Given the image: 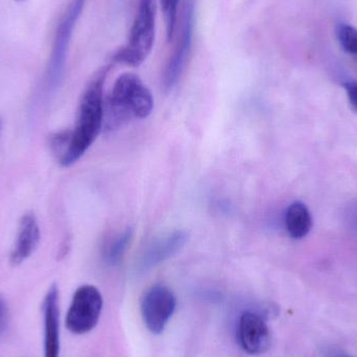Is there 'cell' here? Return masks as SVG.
<instances>
[{"instance_id":"cell-1","label":"cell","mask_w":357,"mask_h":357,"mask_svg":"<svg viewBox=\"0 0 357 357\" xmlns=\"http://www.w3.org/2000/svg\"><path fill=\"white\" fill-rule=\"evenodd\" d=\"M109 67L98 70L86 86L73 130L54 134L50 146L59 163L68 167L85 155L104 128V86Z\"/></svg>"},{"instance_id":"cell-2","label":"cell","mask_w":357,"mask_h":357,"mask_svg":"<svg viewBox=\"0 0 357 357\" xmlns=\"http://www.w3.org/2000/svg\"><path fill=\"white\" fill-rule=\"evenodd\" d=\"M153 108L154 98L148 86L138 75L123 73L117 77L105 100L104 128L112 131L131 119H146Z\"/></svg>"},{"instance_id":"cell-3","label":"cell","mask_w":357,"mask_h":357,"mask_svg":"<svg viewBox=\"0 0 357 357\" xmlns=\"http://www.w3.org/2000/svg\"><path fill=\"white\" fill-rule=\"evenodd\" d=\"M156 12V0H139L128 43L115 52L114 62L138 67L146 60L154 46Z\"/></svg>"},{"instance_id":"cell-4","label":"cell","mask_w":357,"mask_h":357,"mask_svg":"<svg viewBox=\"0 0 357 357\" xmlns=\"http://www.w3.org/2000/svg\"><path fill=\"white\" fill-rule=\"evenodd\" d=\"M102 294L91 284L79 287L73 294L65 317V326L69 333L82 335L96 328L102 314Z\"/></svg>"},{"instance_id":"cell-5","label":"cell","mask_w":357,"mask_h":357,"mask_svg":"<svg viewBox=\"0 0 357 357\" xmlns=\"http://www.w3.org/2000/svg\"><path fill=\"white\" fill-rule=\"evenodd\" d=\"M85 2L86 0H71L59 23L46 77V88L50 92L56 89L60 83L66 62L69 42Z\"/></svg>"},{"instance_id":"cell-6","label":"cell","mask_w":357,"mask_h":357,"mask_svg":"<svg viewBox=\"0 0 357 357\" xmlns=\"http://www.w3.org/2000/svg\"><path fill=\"white\" fill-rule=\"evenodd\" d=\"M195 1L185 0L181 16L180 31L173 52L165 64L162 73V88L165 92L174 89L184 71L192 44Z\"/></svg>"},{"instance_id":"cell-7","label":"cell","mask_w":357,"mask_h":357,"mask_svg":"<svg viewBox=\"0 0 357 357\" xmlns=\"http://www.w3.org/2000/svg\"><path fill=\"white\" fill-rule=\"evenodd\" d=\"M177 307V300L172 289L156 284L146 289L140 302L142 320L153 335L165 331Z\"/></svg>"},{"instance_id":"cell-8","label":"cell","mask_w":357,"mask_h":357,"mask_svg":"<svg viewBox=\"0 0 357 357\" xmlns=\"http://www.w3.org/2000/svg\"><path fill=\"white\" fill-rule=\"evenodd\" d=\"M188 238V232L181 229L155 237L146 245L138 258V272H148L171 259L184 248Z\"/></svg>"},{"instance_id":"cell-9","label":"cell","mask_w":357,"mask_h":357,"mask_svg":"<svg viewBox=\"0 0 357 357\" xmlns=\"http://www.w3.org/2000/svg\"><path fill=\"white\" fill-rule=\"evenodd\" d=\"M41 310L43 316V357H60V293L56 283H52L46 291Z\"/></svg>"},{"instance_id":"cell-10","label":"cell","mask_w":357,"mask_h":357,"mask_svg":"<svg viewBox=\"0 0 357 357\" xmlns=\"http://www.w3.org/2000/svg\"><path fill=\"white\" fill-rule=\"evenodd\" d=\"M239 344L250 356H261L271 347V333L264 319L254 312H245L239 319Z\"/></svg>"},{"instance_id":"cell-11","label":"cell","mask_w":357,"mask_h":357,"mask_svg":"<svg viewBox=\"0 0 357 357\" xmlns=\"http://www.w3.org/2000/svg\"><path fill=\"white\" fill-rule=\"evenodd\" d=\"M41 238L39 222L33 212L21 216L17 228L16 238L10 253V264L18 266L26 261L37 249Z\"/></svg>"},{"instance_id":"cell-12","label":"cell","mask_w":357,"mask_h":357,"mask_svg":"<svg viewBox=\"0 0 357 357\" xmlns=\"http://www.w3.org/2000/svg\"><path fill=\"white\" fill-rule=\"evenodd\" d=\"M285 229L294 239H302L312 228L310 209L302 202H294L287 207L284 216Z\"/></svg>"},{"instance_id":"cell-13","label":"cell","mask_w":357,"mask_h":357,"mask_svg":"<svg viewBox=\"0 0 357 357\" xmlns=\"http://www.w3.org/2000/svg\"><path fill=\"white\" fill-rule=\"evenodd\" d=\"M133 229L127 228L123 232L113 236L106 243L102 252V257L105 262L109 266H116L123 260L126 252L129 249L132 241H133Z\"/></svg>"},{"instance_id":"cell-14","label":"cell","mask_w":357,"mask_h":357,"mask_svg":"<svg viewBox=\"0 0 357 357\" xmlns=\"http://www.w3.org/2000/svg\"><path fill=\"white\" fill-rule=\"evenodd\" d=\"M178 2L180 0H161L163 15H165L167 37L169 41L175 37V31L177 29Z\"/></svg>"},{"instance_id":"cell-15","label":"cell","mask_w":357,"mask_h":357,"mask_svg":"<svg viewBox=\"0 0 357 357\" xmlns=\"http://www.w3.org/2000/svg\"><path fill=\"white\" fill-rule=\"evenodd\" d=\"M337 33L343 50L357 56V29L352 25L341 24L337 27Z\"/></svg>"},{"instance_id":"cell-16","label":"cell","mask_w":357,"mask_h":357,"mask_svg":"<svg viewBox=\"0 0 357 357\" xmlns=\"http://www.w3.org/2000/svg\"><path fill=\"white\" fill-rule=\"evenodd\" d=\"M347 93L348 100L352 111L357 114V81H348L343 84Z\"/></svg>"},{"instance_id":"cell-17","label":"cell","mask_w":357,"mask_h":357,"mask_svg":"<svg viewBox=\"0 0 357 357\" xmlns=\"http://www.w3.org/2000/svg\"><path fill=\"white\" fill-rule=\"evenodd\" d=\"M10 318L8 302L0 295V335L3 333Z\"/></svg>"},{"instance_id":"cell-18","label":"cell","mask_w":357,"mask_h":357,"mask_svg":"<svg viewBox=\"0 0 357 357\" xmlns=\"http://www.w3.org/2000/svg\"><path fill=\"white\" fill-rule=\"evenodd\" d=\"M1 132H2V121H1V119H0V136H1Z\"/></svg>"},{"instance_id":"cell-19","label":"cell","mask_w":357,"mask_h":357,"mask_svg":"<svg viewBox=\"0 0 357 357\" xmlns=\"http://www.w3.org/2000/svg\"><path fill=\"white\" fill-rule=\"evenodd\" d=\"M340 357H346V356H340Z\"/></svg>"}]
</instances>
